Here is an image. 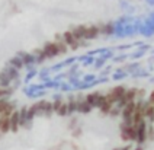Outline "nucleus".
Wrapping results in <instances>:
<instances>
[{"mask_svg":"<svg viewBox=\"0 0 154 150\" xmlns=\"http://www.w3.org/2000/svg\"><path fill=\"white\" fill-rule=\"evenodd\" d=\"M153 118H154V117H153Z\"/></svg>","mask_w":154,"mask_h":150,"instance_id":"nucleus-1","label":"nucleus"}]
</instances>
